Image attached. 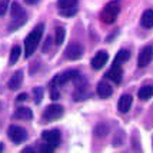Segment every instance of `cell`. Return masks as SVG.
I'll use <instances>...</instances> for the list:
<instances>
[{"mask_svg":"<svg viewBox=\"0 0 153 153\" xmlns=\"http://www.w3.org/2000/svg\"><path fill=\"white\" fill-rule=\"evenodd\" d=\"M137 96L140 100H149L153 96V86L150 85L142 86V89H139V92H137Z\"/></svg>","mask_w":153,"mask_h":153,"instance_id":"e0dca14e","label":"cell"},{"mask_svg":"<svg viewBox=\"0 0 153 153\" xmlns=\"http://www.w3.org/2000/svg\"><path fill=\"white\" fill-rule=\"evenodd\" d=\"M50 97L53 100H57L60 97V93H59V90H57V85L54 83L53 80H52V90H50Z\"/></svg>","mask_w":153,"mask_h":153,"instance_id":"d4e9b609","label":"cell"},{"mask_svg":"<svg viewBox=\"0 0 153 153\" xmlns=\"http://www.w3.org/2000/svg\"><path fill=\"white\" fill-rule=\"evenodd\" d=\"M129 57H130V52L126 50V49H122V50H119V53L116 54V57H114V63H116V65H122V63L127 62Z\"/></svg>","mask_w":153,"mask_h":153,"instance_id":"ac0fdd59","label":"cell"},{"mask_svg":"<svg viewBox=\"0 0 153 153\" xmlns=\"http://www.w3.org/2000/svg\"><path fill=\"white\" fill-rule=\"evenodd\" d=\"M76 77H79V72L74 70V69H70V70H66V72H63L62 74L56 76L53 79V82L57 85V86H63V85H66L67 82L76 79Z\"/></svg>","mask_w":153,"mask_h":153,"instance_id":"52a82bcc","label":"cell"},{"mask_svg":"<svg viewBox=\"0 0 153 153\" xmlns=\"http://www.w3.org/2000/svg\"><path fill=\"white\" fill-rule=\"evenodd\" d=\"M65 37H66V30L63 27H57L56 29V34H54V43L57 46H60L65 42Z\"/></svg>","mask_w":153,"mask_h":153,"instance_id":"ffe728a7","label":"cell"},{"mask_svg":"<svg viewBox=\"0 0 153 153\" xmlns=\"http://www.w3.org/2000/svg\"><path fill=\"white\" fill-rule=\"evenodd\" d=\"M14 117L20 120H32L33 113L29 107H17V110L14 112Z\"/></svg>","mask_w":153,"mask_h":153,"instance_id":"9a60e30c","label":"cell"},{"mask_svg":"<svg viewBox=\"0 0 153 153\" xmlns=\"http://www.w3.org/2000/svg\"><path fill=\"white\" fill-rule=\"evenodd\" d=\"M10 14H12V19L13 22L10 23V26H9V30L10 32H13V30H17L20 26H23L25 23H26V12H25V9L20 6L19 3H16L14 1L13 4L10 6Z\"/></svg>","mask_w":153,"mask_h":153,"instance_id":"7a4b0ae2","label":"cell"},{"mask_svg":"<svg viewBox=\"0 0 153 153\" xmlns=\"http://www.w3.org/2000/svg\"><path fill=\"white\" fill-rule=\"evenodd\" d=\"M62 114H63V107L60 105H50L45 109L42 117L45 122H53V120H57L59 117H62Z\"/></svg>","mask_w":153,"mask_h":153,"instance_id":"8992f818","label":"cell"},{"mask_svg":"<svg viewBox=\"0 0 153 153\" xmlns=\"http://www.w3.org/2000/svg\"><path fill=\"white\" fill-rule=\"evenodd\" d=\"M26 97H27L26 93H20L19 96H17V100H19V102H25V100H26Z\"/></svg>","mask_w":153,"mask_h":153,"instance_id":"f1b7e54d","label":"cell"},{"mask_svg":"<svg viewBox=\"0 0 153 153\" xmlns=\"http://www.w3.org/2000/svg\"><path fill=\"white\" fill-rule=\"evenodd\" d=\"M22 83H23V72H22V70H17V72L10 77V80L7 82V87H9L10 90H17V89L22 86Z\"/></svg>","mask_w":153,"mask_h":153,"instance_id":"7c38bea8","label":"cell"},{"mask_svg":"<svg viewBox=\"0 0 153 153\" xmlns=\"http://www.w3.org/2000/svg\"><path fill=\"white\" fill-rule=\"evenodd\" d=\"M83 53H85V47H83V45H82L80 42H72V43L66 47V50H65L66 57L70 60L80 59V57L83 56Z\"/></svg>","mask_w":153,"mask_h":153,"instance_id":"277c9868","label":"cell"},{"mask_svg":"<svg viewBox=\"0 0 153 153\" xmlns=\"http://www.w3.org/2000/svg\"><path fill=\"white\" fill-rule=\"evenodd\" d=\"M77 0H57L59 9H66V7H76Z\"/></svg>","mask_w":153,"mask_h":153,"instance_id":"7402d4cb","label":"cell"},{"mask_svg":"<svg viewBox=\"0 0 153 153\" xmlns=\"http://www.w3.org/2000/svg\"><path fill=\"white\" fill-rule=\"evenodd\" d=\"M107 60H109V54L106 52H103V50H100L92 59V67H93L94 70H99V69H102V67L106 65Z\"/></svg>","mask_w":153,"mask_h":153,"instance_id":"30bf717a","label":"cell"},{"mask_svg":"<svg viewBox=\"0 0 153 153\" xmlns=\"http://www.w3.org/2000/svg\"><path fill=\"white\" fill-rule=\"evenodd\" d=\"M25 3L26 4H30V6H33L36 3H39V0H25Z\"/></svg>","mask_w":153,"mask_h":153,"instance_id":"f546056e","label":"cell"},{"mask_svg":"<svg viewBox=\"0 0 153 153\" xmlns=\"http://www.w3.org/2000/svg\"><path fill=\"white\" fill-rule=\"evenodd\" d=\"M0 109H1V105H0Z\"/></svg>","mask_w":153,"mask_h":153,"instance_id":"d6a6232c","label":"cell"},{"mask_svg":"<svg viewBox=\"0 0 153 153\" xmlns=\"http://www.w3.org/2000/svg\"><path fill=\"white\" fill-rule=\"evenodd\" d=\"M7 134H9L10 140H13L14 143H22V142H25L27 139V132L22 126H17V125L9 126Z\"/></svg>","mask_w":153,"mask_h":153,"instance_id":"5b68a950","label":"cell"},{"mask_svg":"<svg viewBox=\"0 0 153 153\" xmlns=\"http://www.w3.org/2000/svg\"><path fill=\"white\" fill-rule=\"evenodd\" d=\"M33 94H34V102L36 103H40L42 99H43V94H45V90L42 87H34L33 89Z\"/></svg>","mask_w":153,"mask_h":153,"instance_id":"cb8c5ba5","label":"cell"},{"mask_svg":"<svg viewBox=\"0 0 153 153\" xmlns=\"http://www.w3.org/2000/svg\"><path fill=\"white\" fill-rule=\"evenodd\" d=\"M50 40H52L50 37L46 39V43H45V46H43V52H45V53H47V50H49V46H50V43H52Z\"/></svg>","mask_w":153,"mask_h":153,"instance_id":"83f0119b","label":"cell"},{"mask_svg":"<svg viewBox=\"0 0 153 153\" xmlns=\"http://www.w3.org/2000/svg\"><path fill=\"white\" fill-rule=\"evenodd\" d=\"M122 74H123V70H122V67H120V65H116L114 63L113 66L110 67V70L107 72V79L113 80L114 83H120L122 82Z\"/></svg>","mask_w":153,"mask_h":153,"instance_id":"4fadbf2b","label":"cell"},{"mask_svg":"<svg viewBox=\"0 0 153 153\" xmlns=\"http://www.w3.org/2000/svg\"><path fill=\"white\" fill-rule=\"evenodd\" d=\"M9 0H0V16H4L7 12V7H9Z\"/></svg>","mask_w":153,"mask_h":153,"instance_id":"484cf974","label":"cell"},{"mask_svg":"<svg viewBox=\"0 0 153 153\" xmlns=\"http://www.w3.org/2000/svg\"><path fill=\"white\" fill-rule=\"evenodd\" d=\"M42 137L43 140L49 143V145H52V146H59L60 143V132L59 130H46V132H43L42 134Z\"/></svg>","mask_w":153,"mask_h":153,"instance_id":"9c48e42d","label":"cell"},{"mask_svg":"<svg viewBox=\"0 0 153 153\" xmlns=\"http://www.w3.org/2000/svg\"><path fill=\"white\" fill-rule=\"evenodd\" d=\"M109 132V126L105 125V123H99L97 126L94 127V134L97 136V137H105Z\"/></svg>","mask_w":153,"mask_h":153,"instance_id":"44dd1931","label":"cell"},{"mask_svg":"<svg viewBox=\"0 0 153 153\" xmlns=\"http://www.w3.org/2000/svg\"><path fill=\"white\" fill-rule=\"evenodd\" d=\"M20 53H22V47L20 46H13L12 47V52H10V57H9V65L12 66V65H14L17 60H19L20 57Z\"/></svg>","mask_w":153,"mask_h":153,"instance_id":"d6986e66","label":"cell"},{"mask_svg":"<svg viewBox=\"0 0 153 153\" xmlns=\"http://www.w3.org/2000/svg\"><path fill=\"white\" fill-rule=\"evenodd\" d=\"M43 30H45V25L40 23L27 34V37L25 39V56L26 57H30L36 52L40 40H42V36H43Z\"/></svg>","mask_w":153,"mask_h":153,"instance_id":"6da1fadb","label":"cell"},{"mask_svg":"<svg viewBox=\"0 0 153 153\" xmlns=\"http://www.w3.org/2000/svg\"><path fill=\"white\" fill-rule=\"evenodd\" d=\"M97 94L100 97H103V99H107V97H110L113 94V89L107 82H100L97 85Z\"/></svg>","mask_w":153,"mask_h":153,"instance_id":"5bb4252c","label":"cell"},{"mask_svg":"<svg viewBox=\"0 0 153 153\" xmlns=\"http://www.w3.org/2000/svg\"><path fill=\"white\" fill-rule=\"evenodd\" d=\"M132 103H133V99H132V96L130 94H122L119 99V103H117V109H119L122 113H127L129 110H130V107H132Z\"/></svg>","mask_w":153,"mask_h":153,"instance_id":"8fae6325","label":"cell"},{"mask_svg":"<svg viewBox=\"0 0 153 153\" xmlns=\"http://www.w3.org/2000/svg\"><path fill=\"white\" fill-rule=\"evenodd\" d=\"M23 152H34V149H32V147H25Z\"/></svg>","mask_w":153,"mask_h":153,"instance_id":"4dcf8cb0","label":"cell"},{"mask_svg":"<svg viewBox=\"0 0 153 153\" xmlns=\"http://www.w3.org/2000/svg\"><path fill=\"white\" fill-rule=\"evenodd\" d=\"M40 150H42V152H53V150H54V146H52V145L46 143V145H43V146L40 147Z\"/></svg>","mask_w":153,"mask_h":153,"instance_id":"4316f807","label":"cell"},{"mask_svg":"<svg viewBox=\"0 0 153 153\" xmlns=\"http://www.w3.org/2000/svg\"><path fill=\"white\" fill-rule=\"evenodd\" d=\"M3 149H4V145H3V143H0V152H1Z\"/></svg>","mask_w":153,"mask_h":153,"instance_id":"1f68e13d","label":"cell"},{"mask_svg":"<svg viewBox=\"0 0 153 153\" xmlns=\"http://www.w3.org/2000/svg\"><path fill=\"white\" fill-rule=\"evenodd\" d=\"M153 59V46H145L139 53V59H137V65L140 67H146Z\"/></svg>","mask_w":153,"mask_h":153,"instance_id":"ba28073f","label":"cell"},{"mask_svg":"<svg viewBox=\"0 0 153 153\" xmlns=\"http://www.w3.org/2000/svg\"><path fill=\"white\" fill-rule=\"evenodd\" d=\"M117 14H119V4H117L116 1H112V3H109V4L102 10L100 20H102L103 23H106V25H112L114 20H116Z\"/></svg>","mask_w":153,"mask_h":153,"instance_id":"3957f363","label":"cell"},{"mask_svg":"<svg viewBox=\"0 0 153 153\" xmlns=\"http://www.w3.org/2000/svg\"><path fill=\"white\" fill-rule=\"evenodd\" d=\"M59 12H60L62 16H65V17H70V16L76 14L77 9H76V7H66V9H59Z\"/></svg>","mask_w":153,"mask_h":153,"instance_id":"603a6c76","label":"cell"},{"mask_svg":"<svg viewBox=\"0 0 153 153\" xmlns=\"http://www.w3.org/2000/svg\"><path fill=\"white\" fill-rule=\"evenodd\" d=\"M140 23H142V26L145 27V29H152L153 27V10L152 9L146 10L145 13L142 14Z\"/></svg>","mask_w":153,"mask_h":153,"instance_id":"2e32d148","label":"cell"}]
</instances>
